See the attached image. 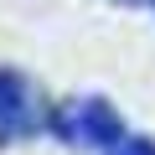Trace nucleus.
Masks as SVG:
<instances>
[{"label": "nucleus", "mask_w": 155, "mask_h": 155, "mask_svg": "<svg viewBox=\"0 0 155 155\" xmlns=\"http://www.w3.org/2000/svg\"><path fill=\"white\" fill-rule=\"evenodd\" d=\"M52 134L72 150H114L124 140V124H119L114 104H104V98H67L52 114Z\"/></svg>", "instance_id": "obj_1"}, {"label": "nucleus", "mask_w": 155, "mask_h": 155, "mask_svg": "<svg viewBox=\"0 0 155 155\" xmlns=\"http://www.w3.org/2000/svg\"><path fill=\"white\" fill-rule=\"evenodd\" d=\"M41 124H47V109L36 83L21 72H0V140H26Z\"/></svg>", "instance_id": "obj_2"}, {"label": "nucleus", "mask_w": 155, "mask_h": 155, "mask_svg": "<svg viewBox=\"0 0 155 155\" xmlns=\"http://www.w3.org/2000/svg\"><path fill=\"white\" fill-rule=\"evenodd\" d=\"M109 155H155V140H145V134H124Z\"/></svg>", "instance_id": "obj_3"}, {"label": "nucleus", "mask_w": 155, "mask_h": 155, "mask_svg": "<svg viewBox=\"0 0 155 155\" xmlns=\"http://www.w3.org/2000/svg\"><path fill=\"white\" fill-rule=\"evenodd\" d=\"M119 5H150V11H155V0H119Z\"/></svg>", "instance_id": "obj_4"}]
</instances>
